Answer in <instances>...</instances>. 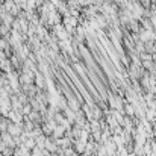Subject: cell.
<instances>
[{
  "instance_id": "cell-1",
  "label": "cell",
  "mask_w": 156,
  "mask_h": 156,
  "mask_svg": "<svg viewBox=\"0 0 156 156\" xmlns=\"http://www.w3.org/2000/svg\"><path fill=\"white\" fill-rule=\"evenodd\" d=\"M8 132L12 135V136H21L23 135V123H9L8 126Z\"/></svg>"
},
{
  "instance_id": "cell-2",
  "label": "cell",
  "mask_w": 156,
  "mask_h": 156,
  "mask_svg": "<svg viewBox=\"0 0 156 156\" xmlns=\"http://www.w3.org/2000/svg\"><path fill=\"white\" fill-rule=\"evenodd\" d=\"M24 114L21 112V111H14V109H11L9 111V114H8V118L12 121V123H23L24 121Z\"/></svg>"
},
{
  "instance_id": "cell-3",
  "label": "cell",
  "mask_w": 156,
  "mask_h": 156,
  "mask_svg": "<svg viewBox=\"0 0 156 156\" xmlns=\"http://www.w3.org/2000/svg\"><path fill=\"white\" fill-rule=\"evenodd\" d=\"M35 85H37L40 90H43V91H46V88H47L46 76H44L41 71H37V76H35Z\"/></svg>"
},
{
  "instance_id": "cell-4",
  "label": "cell",
  "mask_w": 156,
  "mask_h": 156,
  "mask_svg": "<svg viewBox=\"0 0 156 156\" xmlns=\"http://www.w3.org/2000/svg\"><path fill=\"white\" fill-rule=\"evenodd\" d=\"M0 70H2L3 73H11V71L14 70V65H12V62H11V58H5V59L0 61Z\"/></svg>"
},
{
  "instance_id": "cell-5",
  "label": "cell",
  "mask_w": 156,
  "mask_h": 156,
  "mask_svg": "<svg viewBox=\"0 0 156 156\" xmlns=\"http://www.w3.org/2000/svg\"><path fill=\"white\" fill-rule=\"evenodd\" d=\"M27 118H29L30 121H34L35 124H41V123H43V114H41L40 111H35V109H32V112L27 115Z\"/></svg>"
},
{
  "instance_id": "cell-6",
  "label": "cell",
  "mask_w": 156,
  "mask_h": 156,
  "mask_svg": "<svg viewBox=\"0 0 156 156\" xmlns=\"http://www.w3.org/2000/svg\"><path fill=\"white\" fill-rule=\"evenodd\" d=\"M52 136L55 140H58V138H62V136H65V129H64V126L62 124H58L55 129H53V133Z\"/></svg>"
},
{
  "instance_id": "cell-7",
  "label": "cell",
  "mask_w": 156,
  "mask_h": 156,
  "mask_svg": "<svg viewBox=\"0 0 156 156\" xmlns=\"http://www.w3.org/2000/svg\"><path fill=\"white\" fill-rule=\"evenodd\" d=\"M23 146H24L26 149H29V150H32V149H35V147H37V141H35V138H30V136H26V138L23 140Z\"/></svg>"
},
{
  "instance_id": "cell-8",
  "label": "cell",
  "mask_w": 156,
  "mask_h": 156,
  "mask_svg": "<svg viewBox=\"0 0 156 156\" xmlns=\"http://www.w3.org/2000/svg\"><path fill=\"white\" fill-rule=\"evenodd\" d=\"M9 123H11V120H9L8 117H5V115H0V132H5V130H8V126H9Z\"/></svg>"
},
{
  "instance_id": "cell-9",
  "label": "cell",
  "mask_w": 156,
  "mask_h": 156,
  "mask_svg": "<svg viewBox=\"0 0 156 156\" xmlns=\"http://www.w3.org/2000/svg\"><path fill=\"white\" fill-rule=\"evenodd\" d=\"M47 135H40V136H37L35 138V141H37V147H40V149H44V146H46V141H47Z\"/></svg>"
},
{
  "instance_id": "cell-10",
  "label": "cell",
  "mask_w": 156,
  "mask_h": 156,
  "mask_svg": "<svg viewBox=\"0 0 156 156\" xmlns=\"http://www.w3.org/2000/svg\"><path fill=\"white\" fill-rule=\"evenodd\" d=\"M68 108H71V109H73V111H76V112H77V111L80 109L79 103H77V102H76L74 99H70V100H68Z\"/></svg>"
},
{
  "instance_id": "cell-11",
  "label": "cell",
  "mask_w": 156,
  "mask_h": 156,
  "mask_svg": "<svg viewBox=\"0 0 156 156\" xmlns=\"http://www.w3.org/2000/svg\"><path fill=\"white\" fill-rule=\"evenodd\" d=\"M32 109H34V108H32V105H30V103H26V105H23V108H21V112H23L24 115H29V114L32 112Z\"/></svg>"
},
{
  "instance_id": "cell-12",
  "label": "cell",
  "mask_w": 156,
  "mask_h": 156,
  "mask_svg": "<svg viewBox=\"0 0 156 156\" xmlns=\"http://www.w3.org/2000/svg\"><path fill=\"white\" fill-rule=\"evenodd\" d=\"M126 112H127L129 115H133V108H132L130 105H126Z\"/></svg>"
},
{
  "instance_id": "cell-13",
  "label": "cell",
  "mask_w": 156,
  "mask_h": 156,
  "mask_svg": "<svg viewBox=\"0 0 156 156\" xmlns=\"http://www.w3.org/2000/svg\"><path fill=\"white\" fill-rule=\"evenodd\" d=\"M0 138H2V132H0Z\"/></svg>"
}]
</instances>
